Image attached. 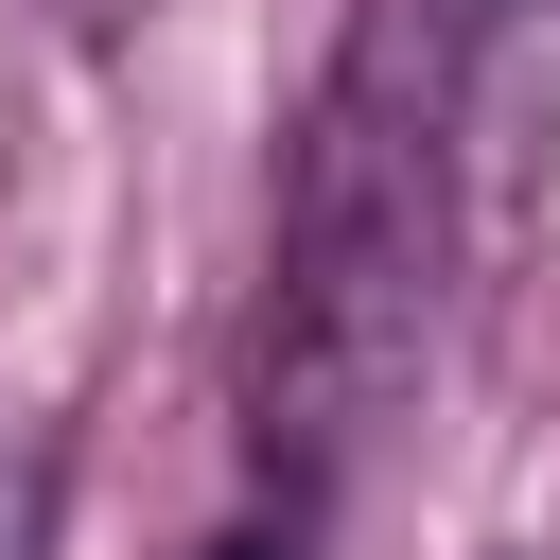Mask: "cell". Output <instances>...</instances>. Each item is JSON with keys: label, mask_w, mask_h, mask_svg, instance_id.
<instances>
[{"label": "cell", "mask_w": 560, "mask_h": 560, "mask_svg": "<svg viewBox=\"0 0 560 560\" xmlns=\"http://www.w3.org/2000/svg\"><path fill=\"white\" fill-rule=\"evenodd\" d=\"M455 70L438 0H368L298 175H280V262H262V350H245V438L280 490H350L385 420L438 368V262H455Z\"/></svg>", "instance_id": "obj_1"}, {"label": "cell", "mask_w": 560, "mask_h": 560, "mask_svg": "<svg viewBox=\"0 0 560 560\" xmlns=\"http://www.w3.org/2000/svg\"><path fill=\"white\" fill-rule=\"evenodd\" d=\"M210 560H298V525H228V542H210Z\"/></svg>", "instance_id": "obj_3"}, {"label": "cell", "mask_w": 560, "mask_h": 560, "mask_svg": "<svg viewBox=\"0 0 560 560\" xmlns=\"http://www.w3.org/2000/svg\"><path fill=\"white\" fill-rule=\"evenodd\" d=\"M438 70H455V175L525 192L560 140V0H438Z\"/></svg>", "instance_id": "obj_2"}]
</instances>
